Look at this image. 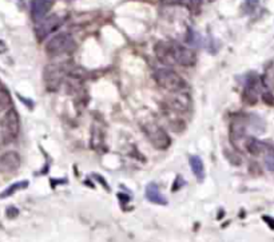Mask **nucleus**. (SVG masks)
<instances>
[{"instance_id": "nucleus-18", "label": "nucleus", "mask_w": 274, "mask_h": 242, "mask_svg": "<svg viewBox=\"0 0 274 242\" xmlns=\"http://www.w3.org/2000/svg\"><path fill=\"white\" fill-rule=\"evenodd\" d=\"M260 3V0H245V3H243V8H245L246 12H252L257 8Z\"/></svg>"}, {"instance_id": "nucleus-15", "label": "nucleus", "mask_w": 274, "mask_h": 242, "mask_svg": "<svg viewBox=\"0 0 274 242\" xmlns=\"http://www.w3.org/2000/svg\"><path fill=\"white\" fill-rule=\"evenodd\" d=\"M246 149L249 151L250 154L253 155H258V154L264 153L265 149H266V145L264 142H260L254 138H250L248 142H246Z\"/></svg>"}, {"instance_id": "nucleus-21", "label": "nucleus", "mask_w": 274, "mask_h": 242, "mask_svg": "<svg viewBox=\"0 0 274 242\" xmlns=\"http://www.w3.org/2000/svg\"><path fill=\"white\" fill-rule=\"evenodd\" d=\"M19 211L16 210V209H15V207H10V209H8L7 210V216L10 218H12V217H15V216H16V214H18Z\"/></svg>"}, {"instance_id": "nucleus-1", "label": "nucleus", "mask_w": 274, "mask_h": 242, "mask_svg": "<svg viewBox=\"0 0 274 242\" xmlns=\"http://www.w3.org/2000/svg\"><path fill=\"white\" fill-rule=\"evenodd\" d=\"M155 82L162 87V89L171 91V93H182L187 87V83L181 75L177 74L173 70L169 68H160L154 74Z\"/></svg>"}, {"instance_id": "nucleus-12", "label": "nucleus", "mask_w": 274, "mask_h": 242, "mask_svg": "<svg viewBox=\"0 0 274 242\" xmlns=\"http://www.w3.org/2000/svg\"><path fill=\"white\" fill-rule=\"evenodd\" d=\"M146 198L150 202L157 203V205H168L166 197L160 193V190L158 189V186L155 183H150L146 187Z\"/></svg>"}, {"instance_id": "nucleus-20", "label": "nucleus", "mask_w": 274, "mask_h": 242, "mask_svg": "<svg viewBox=\"0 0 274 242\" xmlns=\"http://www.w3.org/2000/svg\"><path fill=\"white\" fill-rule=\"evenodd\" d=\"M262 99H264V102L266 104H270V106H274V96L271 95L270 93H265L264 95H262Z\"/></svg>"}, {"instance_id": "nucleus-7", "label": "nucleus", "mask_w": 274, "mask_h": 242, "mask_svg": "<svg viewBox=\"0 0 274 242\" xmlns=\"http://www.w3.org/2000/svg\"><path fill=\"white\" fill-rule=\"evenodd\" d=\"M62 18H59L58 15H53L50 18H44L40 20V24L38 25L36 29V35H38V39L43 40L44 38H47L48 35H51L53 31L57 29H59V25L62 24Z\"/></svg>"}, {"instance_id": "nucleus-14", "label": "nucleus", "mask_w": 274, "mask_h": 242, "mask_svg": "<svg viewBox=\"0 0 274 242\" xmlns=\"http://www.w3.org/2000/svg\"><path fill=\"white\" fill-rule=\"evenodd\" d=\"M190 168H191L193 173L197 177L198 181H203L205 178V168H203V162L200 157H197V155H191L190 157Z\"/></svg>"}, {"instance_id": "nucleus-3", "label": "nucleus", "mask_w": 274, "mask_h": 242, "mask_svg": "<svg viewBox=\"0 0 274 242\" xmlns=\"http://www.w3.org/2000/svg\"><path fill=\"white\" fill-rule=\"evenodd\" d=\"M20 130V119L15 109H10L2 119V136L6 142L14 141Z\"/></svg>"}, {"instance_id": "nucleus-16", "label": "nucleus", "mask_w": 274, "mask_h": 242, "mask_svg": "<svg viewBox=\"0 0 274 242\" xmlns=\"http://www.w3.org/2000/svg\"><path fill=\"white\" fill-rule=\"evenodd\" d=\"M29 186V182L27 181H20V182H15V183H12V185L10 186V187H7V189L4 190L2 194H0V198H7V197L14 196L15 193L19 192V190L21 189H25Z\"/></svg>"}, {"instance_id": "nucleus-4", "label": "nucleus", "mask_w": 274, "mask_h": 242, "mask_svg": "<svg viewBox=\"0 0 274 242\" xmlns=\"http://www.w3.org/2000/svg\"><path fill=\"white\" fill-rule=\"evenodd\" d=\"M145 132L155 149L165 150L170 146V137L160 126L155 125V123H149L145 127Z\"/></svg>"}, {"instance_id": "nucleus-6", "label": "nucleus", "mask_w": 274, "mask_h": 242, "mask_svg": "<svg viewBox=\"0 0 274 242\" xmlns=\"http://www.w3.org/2000/svg\"><path fill=\"white\" fill-rule=\"evenodd\" d=\"M171 55H173L174 64H181L185 67L194 66L197 62L196 52L187 47L179 46V44H171Z\"/></svg>"}, {"instance_id": "nucleus-24", "label": "nucleus", "mask_w": 274, "mask_h": 242, "mask_svg": "<svg viewBox=\"0 0 274 242\" xmlns=\"http://www.w3.org/2000/svg\"><path fill=\"white\" fill-rule=\"evenodd\" d=\"M207 2H214V0H207Z\"/></svg>"}, {"instance_id": "nucleus-23", "label": "nucleus", "mask_w": 274, "mask_h": 242, "mask_svg": "<svg viewBox=\"0 0 274 242\" xmlns=\"http://www.w3.org/2000/svg\"><path fill=\"white\" fill-rule=\"evenodd\" d=\"M173 2H179V3H183L185 0H173Z\"/></svg>"}, {"instance_id": "nucleus-8", "label": "nucleus", "mask_w": 274, "mask_h": 242, "mask_svg": "<svg viewBox=\"0 0 274 242\" xmlns=\"http://www.w3.org/2000/svg\"><path fill=\"white\" fill-rule=\"evenodd\" d=\"M57 3V0H32L30 4V10H31V16L34 20L40 21L47 16L50 12L53 4Z\"/></svg>"}, {"instance_id": "nucleus-10", "label": "nucleus", "mask_w": 274, "mask_h": 242, "mask_svg": "<svg viewBox=\"0 0 274 242\" xmlns=\"http://www.w3.org/2000/svg\"><path fill=\"white\" fill-rule=\"evenodd\" d=\"M257 96H258V78L253 76V78L248 79V82H246L243 100L246 103L254 104L257 102Z\"/></svg>"}, {"instance_id": "nucleus-11", "label": "nucleus", "mask_w": 274, "mask_h": 242, "mask_svg": "<svg viewBox=\"0 0 274 242\" xmlns=\"http://www.w3.org/2000/svg\"><path fill=\"white\" fill-rule=\"evenodd\" d=\"M155 55L162 63L168 66H174L173 55H171V44L169 43H158L155 46Z\"/></svg>"}, {"instance_id": "nucleus-19", "label": "nucleus", "mask_w": 274, "mask_h": 242, "mask_svg": "<svg viewBox=\"0 0 274 242\" xmlns=\"http://www.w3.org/2000/svg\"><path fill=\"white\" fill-rule=\"evenodd\" d=\"M265 165H266V169L270 171H274V154H269L265 159Z\"/></svg>"}, {"instance_id": "nucleus-2", "label": "nucleus", "mask_w": 274, "mask_h": 242, "mask_svg": "<svg viewBox=\"0 0 274 242\" xmlns=\"http://www.w3.org/2000/svg\"><path fill=\"white\" fill-rule=\"evenodd\" d=\"M75 42L72 36L67 32H62L52 36L46 44V52L50 57H59L63 53H67L74 48Z\"/></svg>"}, {"instance_id": "nucleus-22", "label": "nucleus", "mask_w": 274, "mask_h": 242, "mask_svg": "<svg viewBox=\"0 0 274 242\" xmlns=\"http://www.w3.org/2000/svg\"><path fill=\"white\" fill-rule=\"evenodd\" d=\"M7 51V46H6V43L3 40H0V53H3Z\"/></svg>"}, {"instance_id": "nucleus-9", "label": "nucleus", "mask_w": 274, "mask_h": 242, "mask_svg": "<svg viewBox=\"0 0 274 242\" xmlns=\"http://www.w3.org/2000/svg\"><path fill=\"white\" fill-rule=\"evenodd\" d=\"M20 166V155L16 151H7L0 155V173L8 174L18 170Z\"/></svg>"}, {"instance_id": "nucleus-17", "label": "nucleus", "mask_w": 274, "mask_h": 242, "mask_svg": "<svg viewBox=\"0 0 274 242\" xmlns=\"http://www.w3.org/2000/svg\"><path fill=\"white\" fill-rule=\"evenodd\" d=\"M11 103V95L8 90L0 83V107H7Z\"/></svg>"}, {"instance_id": "nucleus-13", "label": "nucleus", "mask_w": 274, "mask_h": 242, "mask_svg": "<svg viewBox=\"0 0 274 242\" xmlns=\"http://www.w3.org/2000/svg\"><path fill=\"white\" fill-rule=\"evenodd\" d=\"M245 131L246 126L242 119H235V121H233L232 127H230V137H232L233 142L237 143L238 141H241V139L245 137Z\"/></svg>"}, {"instance_id": "nucleus-5", "label": "nucleus", "mask_w": 274, "mask_h": 242, "mask_svg": "<svg viewBox=\"0 0 274 242\" xmlns=\"http://www.w3.org/2000/svg\"><path fill=\"white\" fill-rule=\"evenodd\" d=\"M66 76V68L59 64H52V66H47L43 74L44 83H46L48 90H57L62 85V80Z\"/></svg>"}]
</instances>
